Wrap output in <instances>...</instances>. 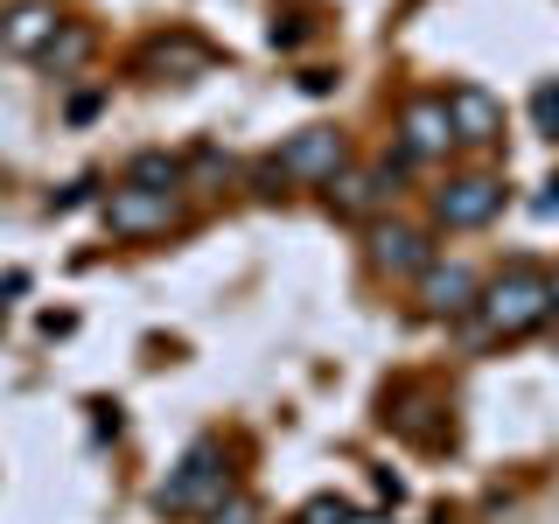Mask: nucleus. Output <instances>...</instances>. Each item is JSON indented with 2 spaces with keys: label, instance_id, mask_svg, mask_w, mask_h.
Returning a JSON list of instances; mask_svg holds the SVG:
<instances>
[{
  "label": "nucleus",
  "instance_id": "f257e3e1",
  "mask_svg": "<svg viewBox=\"0 0 559 524\" xmlns=\"http://www.w3.org/2000/svg\"><path fill=\"white\" fill-rule=\"evenodd\" d=\"M154 503L175 517H210L217 503H231V462H224V448L217 441H197L175 462V476L154 489Z\"/></svg>",
  "mask_w": 559,
  "mask_h": 524
},
{
  "label": "nucleus",
  "instance_id": "f03ea898",
  "mask_svg": "<svg viewBox=\"0 0 559 524\" xmlns=\"http://www.w3.org/2000/svg\"><path fill=\"white\" fill-rule=\"evenodd\" d=\"M483 329L489 336H524V329H538L552 314V294H546V273H532V266H503L497 279L483 287Z\"/></svg>",
  "mask_w": 559,
  "mask_h": 524
},
{
  "label": "nucleus",
  "instance_id": "7ed1b4c3",
  "mask_svg": "<svg viewBox=\"0 0 559 524\" xmlns=\"http://www.w3.org/2000/svg\"><path fill=\"white\" fill-rule=\"evenodd\" d=\"M497 210H503V182H497V175H454L441 196H433V217H441L448 231H483Z\"/></svg>",
  "mask_w": 559,
  "mask_h": 524
},
{
  "label": "nucleus",
  "instance_id": "20e7f679",
  "mask_svg": "<svg viewBox=\"0 0 559 524\" xmlns=\"http://www.w3.org/2000/svg\"><path fill=\"white\" fill-rule=\"evenodd\" d=\"M343 162H349V147H343L336 127H308L280 147V175H287V182H336Z\"/></svg>",
  "mask_w": 559,
  "mask_h": 524
},
{
  "label": "nucleus",
  "instance_id": "39448f33",
  "mask_svg": "<svg viewBox=\"0 0 559 524\" xmlns=\"http://www.w3.org/2000/svg\"><path fill=\"white\" fill-rule=\"evenodd\" d=\"M448 147H454L448 98H413L406 119H399V162H441Z\"/></svg>",
  "mask_w": 559,
  "mask_h": 524
},
{
  "label": "nucleus",
  "instance_id": "423d86ee",
  "mask_svg": "<svg viewBox=\"0 0 559 524\" xmlns=\"http://www.w3.org/2000/svg\"><path fill=\"white\" fill-rule=\"evenodd\" d=\"M105 224H112L119 238H140V231H162V224H175V196H162V189H112L105 196Z\"/></svg>",
  "mask_w": 559,
  "mask_h": 524
},
{
  "label": "nucleus",
  "instance_id": "0eeeda50",
  "mask_svg": "<svg viewBox=\"0 0 559 524\" xmlns=\"http://www.w3.org/2000/svg\"><path fill=\"white\" fill-rule=\"evenodd\" d=\"M63 35V22H57V8L49 0H22V8H8L0 14V49H14V57H35L43 63V49Z\"/></svg>",
  "mask_w": 559,
  "mask_h": 524
},
{
  "label": "nucleus",
  "instance_id": "6e6552de",
  "mask_svg": "<svg viewBox=\"0 0 559 524\" xmlns=\"http://www.w3.org/2000/svg\"><path fill=\"white\" fill-rule=\"evenodd\" d=\"M476 301H483V287H476V273H468L462 259H448V266L433 259V266L419 273V308L427 314H468Z\"/></svg>",
  "mask_w": 559,
  "mask_h": 524
},
{
  "label": "nucleus",
  "instance_id": "1a4fd4ad",
  "mask_svg": "<svg viewBox=\"0 0 559 524\" xmlns=\"http://www.w3.org/2000/svg\"><path fill=\"white\" fill-rule=\"evenodd\" d=\"M448 119H454V140H468V147L503 140V105L489 98L483 84H454V92H448Z\"/></svg>",
  "mask_w": 559,
  "mask_h": 524
},
{
  "label": "nucleus",
  "instance_id": "9d476101",
  "mask_svg": "<svg viewBox=\"0 0 559 524\" xmlns=\"http://www.w3.org/2000/svg\"><path fill=\"white\" fill-rule=\"evenodd\" d=\"M371 259H378V273H399V279H419L433 266V245H427V231H413V224H378L371 231Z\"/></svg>",
  "mask_w": 559,
  "mask_h": 524
},
{
  "label": "nucleus",
  "instance_id": "9b49d317",
  "mask_svg": "<svg viewBox=\"0 0 559 524\" xmlns=\"http://www.w3.org/2000/svg\"><path fill=\"white\" fill-rule=\"evenodd\" d=\"M384 182H392V168H371V175H336L329 182V196H336L343 210H371L384 196Z\"/></svg>",
  "mask_w": 559,
  "mask_h": 524
},
{
  "label": "nucleus",
  "instance_id": "f8f14e48",
  "mask_svg": "<svg viewBox=\"0 0 559 524\" xmlns=\"http://www.w3.org/2000/svg\"><path fill=\"white\" fill-rule=\"evenodd\" d=\"M84 57H92V35H84V28H63L57 43L43 49V70H49V78H70V70H78Z\"/></svg>",
  "mask_w": 559,
  "mask_h": 524
},
{
  "label": "nucleus",
  "instance_id": "ddd939ff",
  "mask_svg": "<svg viewBox=\"0 0 559 524\" xmlns=\"http://www.w3.org/2000/svg\"><path fill=\"white\" fill-rule=\"evenodd\" d=\"M127 182H133V189H162V196H168V189H175V162H168V154H140Z\"/></svg>",
  "mask_w": 559,
  "mask_h": 524
},
{
  "label": "nucleus",
  "instance_id": "4468645a",
  "mask_svg": "<svg viewBox=\"0 0 559 524\" xmlns=\"http://www.w3.org/2000/svg\"><path fill=\"white\" fill-rule=\"evenodd\" d=\"M294 524H357V511H349L343 497H314V503H308V511L294 517Z\"/></svg>",
  "mask_w": 559,
  "mask_h": 524
},
{
  "label": "nucleus",
  "instance_id": "2eb2a0df",
  "mask_svg": "<svg viewBox=\"0 0 559 524\" xmlns=\"http://www.w3.org/2000/svg\"><path fill=\"white\" fill-rule=\"evenodd\" d=\"M532 119H538V133L559 140V84H538L532 92Z\"/></svg>",
  "mask_w": 559,
  "mask_h": 524
},
{
  "label": "nucleus",
  "instance_id": "dca6fc26",
  "mask_svg": "<svg viewBox=\"0 0 559 524\" xmlns=\"http://www.w3.org/2000/svg\"><path fill=\"white\" fill-rule=\"evenodd\" d=\"M210 524H259V503L252 497H231V503H217V511H210Z\"/></svg>",
  "mask_w": 559,
  "mask_h": 524
},
{
  "label": "nucleus",
  "instance_id": "f3484780",
  "mask_svg": "<svg viewBox=\"0 0 559 524\" xmlns=\"http://www.w3.org/2000/svg\"><path fill=\"white\" fill-rule=\"evenodd\" d=\"M92 189H98V182H92V175H84V182H70V189H63V196H49V210H78L84 196H92Z\"/></svg>",
  "mask_w": 559,
  "mask_h": 524
},
{
  "label": "nucleus",
  "instance_id": "a211bd4d",
  "mask_svg": "<svg viewBox=\"0 0 559 524\" xmlns=\"http://www.w3.org/2000/svg\"><path fill=\"white\" fill-rule=\"evenodd\" d=\"M532 210H538V217H552V210H559V182H546V196H538Z\"/></svg>",
  "mask_w": 559,
  "mask_h": 524
},
{
  "label": "nucleus",
  "instance_id": "6ab92c4d",
  "mask_svg": "<svg viewBox=\"0 0 559 524\" xmlns=\"http://www.w3.org/2000/svg\"><path fill=\"white\" fill-rule=\"evenodd\" d=\"M546 294H552V314H559V273H552V279H546Z\"/></svg>",
  "mask_w": 559,
  "mask_h": 524
}]
</instances>
